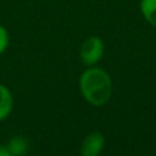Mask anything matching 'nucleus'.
<instances>
[{"label": "nucleus", "mask_w": 156, "mask_h": 156, "mask_svg": "<svg viewBox=\"0 0 156 156\" xmlns=\"http://www.w3.org/2000/svg\"><path fill=\"white\" fill-rule=\"evenodd\" d=\"M83 97L93 105H104L110 100L112 83L108 74L101 69H88L80 78Z\"/></svg>", "instance_id": "obj_1"}, {"label": "nucleus", "mask_w": 156, "mask_h": 156, "mask_svg": "<svg viewBox=\"0 0 156 156\" xmlns=\"http://www.w3.org/2000/svg\"><path fill=\"white\" fill-rule=\"evenodd\" d=\"M103 51H104V44L99 37H89L88 40L83 41L81 45V59L85 65H94L100 60L103 56Z\"/></svg>", "instance_id": "obj_2"}, {"label": "nucleus", "mask_w": 156, "mask_h": 156, "mask_svg": "<svg viewBox=\"0 0 156 156\" xmlns=\"http://www.w3.org/2000/svg\"><path fill=\"white\" fill-rule=\"evenodd\" d=\"M104 145V137L99 132H92L85 137L81 145V156H99Z\"/></svg>", "instance_id": "obj_3"}, {"label": "nucleus", "mask_w": 156, "mask_h": 156, "mask_svg": "<svg viewBox=\"0 0 156 156\" xmlns=\"http://www.w3.org/2000/svg\"><path fill=\"white\" fill-rule=\"evenodd\" d=\"M14 107V99L11 90L5 85L0 83V121L8 118Z\"/></svg>", "instance_id": "obj_4"}, {"label": "nucleus", "mask_w": 156, "mask_h": 156, "mask_svg": "<svg viewBox=\"0 0 156 156\" xmlns=\"http://www.w3.org/2000/svg\"><path fill=\"white\" fill-rule=\"evenodd\" d=\"M7 149L11 156H25L27 152V141L22 136H14L7 143Z\"/></svg>", "instance_id": "obj_5"}, {"label": "nucleus", "mask_w": 156, "mask_h": 156, "mask_svg": "<svg viewBox=\"0 0 156 156\" xmlns=\"http://www.w3.org/2000/svg\"><path fill=\"white\" fill-rule=\"evenodd\" d=\"M143 15L151 25L156 26V0H143L141 2Z\"/></svg>", "instance_id": "obj_6"}, {"label": "nucleus", "mask_w": 156, "mask_h": 156, "mask_svg": "<svg viewBox=\"0 0 156 156\" xmlns=\"http://www.w3.org/2000/svg\"><path fill=\"white\" fill-rule=\"evenodd\" d=\"M8 43H10V37H8V32L5 30L4 26L0 25V55L7 49Z\"/></svg>", "instance_id": "obj_7"}, {"label": "nucleus", "mask_w": 156, "mask_h": 156, "mask_svg": "<svg viewBox=\"0 0 156 156\" xmlns=\"http://www.w3.org/2000/svg\"><path fill=\"white\" fill-rule=\"evenodd\" d=\"M0 156H11V154L8 152V149H7V147L2 145V144H0Z\"/></svg>", "instance_id": "obj_8"}]
</instances>
